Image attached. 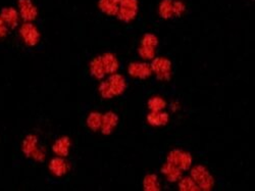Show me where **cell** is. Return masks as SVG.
<instances>
[{"mask_svg":"<svg viewBox=\"0 0 255 191\" xmlns=\"http://www.w3.org/2000/svg\"><path fill=\"white\" fill-rule=\"evenodd\" d=\"M37 144H38L37 137L35 135H28L23 141L22 150L23 153L28 157L34 158V160L37 162H42L44 160L45 153L43 151L38 148Z\"/></svg>","mask_w":255,"mask_h":191,"instance_id":"6da1fadb","label":"cell"},{"mask_svg":"<svg viewBox=\"0 0 255 191\" xmlns=\"http://www.w3.org/2000/svg\"><path fill=\"white\" fill-rule=\"evenodd\" d=\"M19 35L28 46H35L40 41V32L33 23H25L19 28Z\"/></svg>","mask_w":255,"mask_h":191,"instance_id":"7a4b0ae2","label":"cell"},{"mask_svg":"<svg viewBox=\"0 0 255 191\" xmlns=\"http://www.w3.org/2000/svg\"><path fill=\"white\" fill-rule=\"evenodd\" d=\"M138 12V1L137 0H120L119 12L116 16L123 22H131L135 19Z\"/></svg>","mask_w":255,"mask_h":191,"instance_id":"3957f363","label":"cell"},{"mask_svg":"<svg viewBox=\"0 0 255 191\" xmlns=\"http://www.w3.org/2000/svg\"><path fill=\"white\" fill-rule=\"evenodd\" d=\"M18 15L25 23H32L36 19L38 16L37 6L33 3L32 0H18Z\"/></svg>","mask_w":255,"mask_h":191,"instance_id":"277c9868","label":"cell"},{"mask_svg":"<svg viewBox=\"0 0 255 191\" xmlns=\"http://www.w3.org/2000/svg\"><path fill=\"white\" fill-rule=\"evenodd\" d=\"M193 178V181L198 184L199 187L202 189H210L214 185V180H212V177L208 173L207 170L200 166V167H195L192 170V173H191Z\"/></svg>","mask_w":255,"mask_h":191,"instance_id":"5b68a950","label":"cell"},{"mask_svg":"<svg viewBox=\"0 0 255 191\" xmlns=\"http://www.w3.org/2000/svg\"><path fill=\"white\" fill-rule=\"evenodd\" d=\"M167 161L180 170H188L192 163V157L185 152L176 150L169 153Z\"/></svg>","mask_w":255,"mask_h":191,"instance_id":"8992f818","label":"cell"},{"mask_svg":"<svg viewBox=\"0 0 255 191\" xmlns=\"http://www.w3.org/2000/svg\"><path fill=\"white\" fill-rule=\"evenodd\" d=\"M151 69L156 73L157 77L162 80H167L171 75V62L163 57L154 59Z\"/></svg>","mask_w":255,"mask_h":191,"instance_id":"52a82bcc","label":"cell"},{"mask_svg":"<svg viewBox=\"0 0 255 191\" xmlns=\"http://www.w3.org/2000/svg\"><path fill=\"white\" fill-rule=\"evenodd\" d=\"M0 18L8 29H16L19 23L18 12L14 7H3L0 12Z\"/></svg>","mask_w":255,"mask_h":191,"instance_id":"ba28073f","label":"cell"},{"mask_svg":"<svg viewBox=\"0 0 255 191\" xmlns=\"http://www.w3.org/2000/svg\"><path fill=\"white\" fill-rule=\"evenodd\" d=\"M49 170L53 175L61 177L67 174L69 170V165L61 156H56V157H53L50 161Z\"/></svg>","mask_w":255,"mask_h":191,"instance_id":"9c48e42d","label":"cell"},{"mask_svg":"<svg viewBox=\"0 0 255 191\" xmlns=\"http://www.w3.org/2000/svg\"><path fill=\"white\" fill-rule=\"evenodd\" d=\"M106 84H108L112 97L114 96V95H119L123 93L126 88V82L124 78L120 75H116V74L110 76L109 79L106 81Z\"/></svg>","mask_w":255,"mask_h":191,"instance_id":"30bf717a","label":"cell"},{"mask_svg":"<svg viewBox=\"0 0 255 191\" xmlns=\"http://www.w3.org/2000/svg\"><path fill=\"white\" fill-rule=\"evenodd\" d=\"M71 141L69 137H60L52 146V151L57 156L65 157L69 154Z\"/></svg>","mask_w":255,"mask_h":191,"instance_id":"8fae6325","label":"cell"},{"mask_svg":"<svg viewBox=\"0 0 255 191\" xmlns=\"http://www.w3.org/2000/svg\"><path fill=\"white\" fill-rule=\"evenodd\" d=\"M129 73L131 76L144 79L151 74V68L148 66L147 63H141V62L131 63L129 68Z\"/></svg>","mask_w":255,"mask_h":191,"instance_id":"7c38bea8","label":"cell"},{"mask_svg":"<svg viewBox=\"0 0 255 191\" xmlns=\"http://www.w3.org/2000/svg\"><path fill=\"white\" fill-rule=\"evenodd\" d=\"M118 116L115 115L113 113H108L105 115L102 116V123L100 128L102 129V132L104 134H109L114 127L118 124Z\"/></svg>","mask_w":255,"mask_h":191,"instance_id":"4fadbf2b","label":"cell"},{"mask_svg":"<svg viewBox=\"0 0 255 191\" xmlns=\"http://www.w3.org/2000/svg\"><path fill=\"white\" fill-rule=\"evenodd\" d=\"M120 0H99V7L109 16H116L119 12Z\"/></svg>","mask_w":255,"mask_h":191,"instance_id":"5bb4252c","label":"cell"},{"mask_svg":"<svg viewBox=\"0 0 255 191\" xmlns=\"http://www.w3.org/2000/svg\"><path fill=\"white\" fill-rule=\"evenodd\" d=\"M101 61L103 63V67L105 69V73H114L119 68V62L116 60L115 57L111 54H105L100 57Z\"/></svg>","mask_w":255,"mask_h":191,"instance_id":"9a60e30c","label":"cell"},{"mask_svg":"<svg viewBox=\"0 0 255 191\" xmlns=\"http://www.w3.org/2000/svg\"><path fill=\"white\" fill-rule=\"evenodd\" d=\"M163 173L166 176V178L169 180L171 182L177 181V180L181 177V172H180V169H178L177 167L173 166L172 164H166L164 168H163Z\"/></svg>","mask_w":255,"mask_h":191,"instance_id":"2e32d148","label":"cell"},{"mask_svg":"<svg viewBox=\"0 0 255 191\" xmlns=\"http://www.w3.org/2000/svg\"><path fill=\"white\" fill-rule=\"evenodd\" d=\"M168 121V115L164 113H159V112H153L148 115V122H149L151 125L154 126H161L166 124Z\"/></svg>","mask_w":255,"mask_h":191,"instance_id":"e0dca14e","label":"cell"},{"mask_svg":"<svg viewBox=\"0 0 255 191\" xmlns=\"http://www.w3.org/2000/svg\"><path fill=\"white\" fill-rule=\"evenodd\" d=\"M91 73L94 77H96L98 79L102 78L105 74V69L103 67V63L101 61L100 57L95 58L91 62Z\"/></svg>","mask_w":255,"mask_h":191,"instance_id":"ac0fdd59","label":"cell"},{"mask_svg":"<svg viewBox=\"0 0 255 191\" xmlns=\"http://www.w3.org/2000/svg\"><path fill=\"white\" fill-rule=\"evenodd\" d=\"M159 14L164 19H169L174 15L172 0H163L159 5Z\"/></svg>","mask_w":255,"mask_h":191,"instance_id":"d6986e66","label":"cell"},{"mask_svg":"<svg viewBox=\"0 0 255 191\" xmlns=\"http://www.w3.org/2000/svg\"><path fill=\"white\" fill-rule=\"evenodd\" d=\"M88 126L90 127L91 129L93 130H98L100 127H101V123H102V115L98 113H92L90 114V115L88 116V120H87Z\"/></svg>","mask_w":255,"mask_h":191,"instance_id":"ffe728a7","label":"cell"},{"mask_svg":"<svg viewBox=\"0 0 255 191\" xmlns=\"http://www.w3.org/2000/svg\"><path fill=\"white\" fill-rule=\"evenodd\" d=\"M148 105L152 112H161L165 108V101L161 97H153L148 101Z\"/></svg>","mask_w":255,"mask_h":191,"instance_id":"44dd1931","label":"cell"},{"mask_svg":"<svg viewBox=\"0 0 255 191\" xmlns=\"http://www.w3.org/2000/svg\"><path fill=\"white\" fill-rule=\"evenodd\" d=\"M144 187L146 190H158L159 184L157 182V179L154 175H149L145 178Z\"/></svg>","mask_w":255,"mask_h":191,"instance_id":"7402d4cb","label":"cell"},{"mask_svg":"<svg viewBox=\"0 0 255 191\" xmlns=\"http://www.w3.org/2000/svg\"><path fill=\"white\" fill-rule=\"evenodd\" d=\"M139 52H140V56H141L143 58H145V59H151V58H153V57H154L155 49L152 48V47L142 46V47L139 49Z\"/></svg>","mask_w":255,"mask_h":191,"instance_id":"603a6c76","label":"cell"},{"mask_svg":"<svg viewBox=\"0 0 255 191\" xmlns=\"http://www.w3.org/2000/svg\"><path fill=\"white\" fill-rule=\"evenodd\" d=\"M180 187H181V189H183V190H197L198 189L195 182L191 179L182 180V182L180 183Z\"/></svg>","mask_w":255,"mask_h":191,"instance_id":"cb8c5ba5","label":"cell"},{"mask_svg":"<svg viewBox=\"0 0 255 191\" xmlns=\"http://www.w3.org/2000/svg\"><path fill=\"white\" fill-rule=\"evenodd\" d=\"M185 5L183 2L181 1H175L173 2V12L175 16H181V14L184 13Z\"/></svg>","mask_w":255,"mask_h":191,"instance_id":"d4e9b609","label":"cell"},{"mask_svg":"<svg viewBox=\"0 0 255 191\" xmlns=\"http://www.w3.org/2000/svg\"><path fill=\"white\" fill-rule=\"evenodd\" d=\"M7 33H8V28H7V26L4 24L2 19L0 18V40L5 38L6 35H7Z\"/></svg>","mask_w":255,"mask_h":191,"instance_id":"484cf974","label":"cell"}]
</instances>
